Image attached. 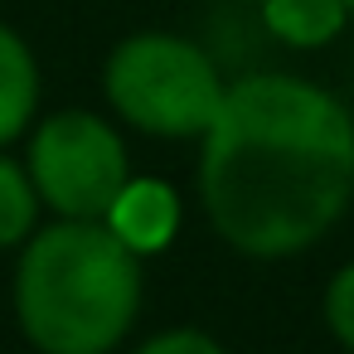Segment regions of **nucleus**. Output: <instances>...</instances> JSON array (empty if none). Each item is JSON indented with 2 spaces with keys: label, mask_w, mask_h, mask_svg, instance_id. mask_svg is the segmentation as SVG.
I'll list each match as a JSON object with an SVG mask.
<instances>
[{
  "label": "nucleus",
  "mask_w": 354,
  "mask_h": 354,
  "mask_svg": "<svg viewBox=\"0 0 354 354\" xmlns=\"http://www.w3.org/2000/svg\"><path fill=\"white\" fill-rule=\"evenodd\" d=\"M107 102L151 136H204L223 107V78L209 54L175 35H131L112 49L102 73Z\"/></svg>",
  "instance_id": "7ed1b4c3"
},
{
  "label": "nucleus",
  "mask_w": 354,
  "mask_h": 354,
  "mask_svg": "<svg viewBox=\"0 0 354 354\" xmlns=\"http://www.w3.org/2000/svg\"><path fill=\"white\" fill-rule=\"evenodd\" d=\"M349 20H354V0H349Z\"/></svg>",
  "instance_id": "9b49d317"
},
{
  "label": "nucleus",
  "mask_w": 354,
  "mask_h": 354,
  "mask_svg": "<svg viewBox=\"0 0 354 354\" xmlns=\"http://www.w3.org/2000/svg\"><path fill=\"white\" fill-rule=\"evenodd\" d=\"M39 218V189L25 165L0 156V248H20L35 233Z\"/></svg>",
  "instance_id": "6e6552de"
},
{
  "label": "nucleus",
  "mask_w": 354,
  "mask_h": 354,
  "mask_svg": "<svg viewBox=\"0 0 354 354\" xmlns=\"http://www.w3.org/2000/svg\"><path fill=\"white\" fill-rule=\"evenodd\" d=\"M267 30L291 49H320L349 25V0H262Z\"/></svg>",
  "instance_id": "0eeeda50"
},
{
  "label": "nucleus",
  "mask_w": 354,
  "mask_h": 354,
  "mask_svg": "<svg viewBox=\"0 0 354 354\" xmlns=\"http://www.w3.org/2000/svg\"><path fill=\"white\" fill-rule=\"evenodd\" d=\"M320 320H325V330L335 335V344L354 354V262H344V267L325 281Z\"/></svg>",
  "instance_id": "1a4fd4ad"
},
{
  "label": "nucleus",
  "mask_w": 354,
  "mask_h": 354,
  "mask_svg": "<svg viewBox=\"0 0 354 354\" xmlns=\"http://www.w3.org/2000/svg\"><path fill=\"white\" fill-rule=\"evenodd\" d=\"M35 102H39L35 54L10 25H0V146H10L30 127Z\"/></svg>",
  "instance_id": "423d86ee"
},
{
  "label": "nucleus",
  "mask_w": 354,
  "mask_h": 354,
  "mask_svg": "<svg viewBox=\"0 0 354 354\" xmlns=\"http://www.w3.org/2000/svg\"><path fill=\"white\" fill-rule=\"evenodd\" d=\"M199 199L233 252L301 257L354 204V112L291 73L233 83L204 131Z\"/></svg>",
  "instance_id": "f257e3e1"
},
{
  "label": "nucleus",
  "mask_w": 354,
  "mask_h": 354,
  "mask_svg": "<svg viewBox=\"0 0 354 354\" xmlns=\"http://www.w3.org/2000/svg\"><path fill=\"white\" fill-rule=\"evenodd\" d=\"M180 218H185V209H180V194L165 185V180H127V189L117 194V204L107 209V228L136 252V257H156V252H165L170 243H175V233H180Z\"/></svg>",
  "instance_id": "39448f33"
},
{
  "label": "nucleus",
  "mask_w": 354,
  "mask_h": 354,
  "mask_svg": "<svg viewBox=\"0 0 354 354\" xmlns=\"http://www.w3.org/2000/svg\"><path fill=\"white\" fill-rule=\"evenodd\" d=\"M136 315L141 257L102 218H59L15 262V320L39 354H112Z\"/></svg>",
  "instance_id": "f03ea898"
},
{
  "label": "nucleus",
  "mask_w": 354,
  "mask_h": 354,
  "mask_svg": "<svg viewBox=\"0 0 354 354\" xmlns=\"http://www.w3.org/2000/svg\"><path fill=\"white\" fill-rule=\"evenodd\" d=\"M30 180L59 218H107L131 180L122 136L93 112H59L30 141Z\"/></svg>",
  "instance_id": "20e7f679"
},
{
  "label": "nucleus",
  "mask_w": 354,
  "mask_h": 354,
  "mask_svg": "<svg viewBox=\"0 0 354 354\" xmlns=\"http://www.w3.org/2000/svg\"><path fill=\"white\" fill-rule=\"evenodd\" d=\"M136 354H228V349L199 325H170V330L151 335Z\"/></svg>",
  "instance_id": "9d476101"
}]
</instances>
